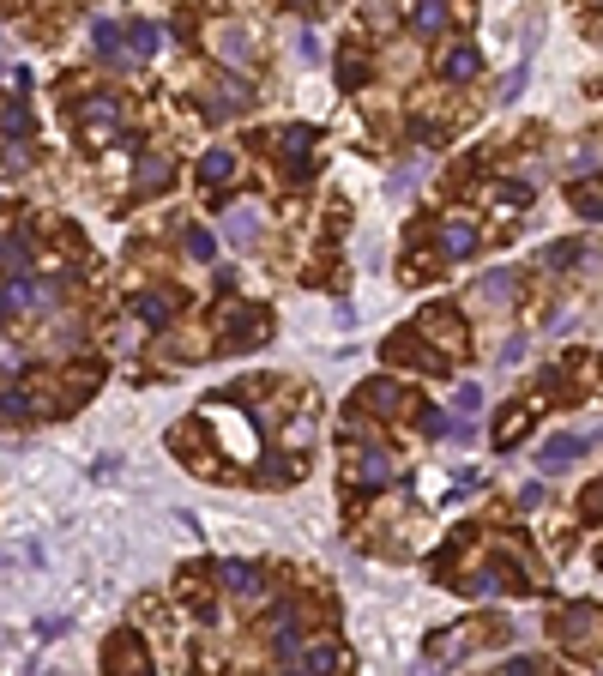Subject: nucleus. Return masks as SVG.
Here are the masks:
<instances>
[{
  "label": "nucleus",
  "mask_w": 603,
  "mask_h": 676,
  "mask_svg": "<svg viewBox=\"0 0 603 676\" xmlns=\"http://www.w3.org/2000/svg\"><path fill=\"white\" fill-rule=\"evenodd\" d=\"M224 242H230L235 254H248V248L260 242V211H254V205H235L230 218H224Z\"/></svg>",
  "instance_id": "obj_1"
},
{
  "label": "nucleus",
  "mask_w": 603,
  "mask_h": 676,
  "mask_svg": "<svg viewBox=\"0 0 603 676\" xmlns=\"http://www.w3.org/2000/svg\"><path fill=\"white\" fill-rule=\"evenodd\" d=\"M579 453H585V441H579V435H549L543 447H537V465H543V472H561V465H573Z\"/></svg>",
  "instance_id": "obj_2"
},
{
  "label": "nucleus",
  "mask_w": 603,
  "mask_h": 676,
  "mask_svg": "<svg viewBox=\"0 0 603 676\" xmlns=\"http://www.w3.org/2000/svg\"><path fill=\"white\" fill-rule=\"evenodd\" d=\"M440 254L470 260V254H477V224H465V218H447V224H440Z\"/></svg>",
  "instance_id": "obj_3"
},
{
  "label": "nucleus",
  "mask_w": 603,
  "mask_h": 676,
  "mask_svg": "<svg viewBox=\"0 0 603 676\" xmlns=\"http://www.w3.org/2000/svg\"><path fill=\"white\" fill-rule=\"evenodd\" d=\"M260 333H266V308H235V314H230V344H235V350L260 344Z\"/></svg>",
  "instance_id": "obj_4"
},
{
  "label": "nucleus",
  "mask_w": 603,
  "mask_h": 676,
  "mask_svg": "<svg viewBox=\"0 0 603 676\" xmlns=\"http://www.w3.org/2000/svg\"><path fill=\"white\" fill-rule=\"evenodd\" d=\"M399 405H404L399 380H374V387L356 393V411H374V417H386V411H399Z\"/></svg>",
  "instance_id": "obj_5"
},
{
  "label": "nucleus",
  "mask_w": 603,
  "mask_h": 676,
  "mask_svg": "<svg viewBox=\"0 0 603 676\" xmlns=\"http://www.w3.org/2000/svg\"><path fill=\"white\" fill-rule=\"evenodd\" d=\"M386 357H393V363H410V369H429V374L447 369V363H440L429 344H410V338H393V344H386Z\"/></svg>",
  "instance_id": "obj_6"
},
{
  "label": "nucleus",
  "mask_w": 603,
  "mask_h": 676,
  "mask_svg": "<svg viewBox=\"0 0 603 676\" xmlns=\"http://www.w3.org/2000/svg\"><path fill=\"white\" fill-rule=\"evenodd\" d=\"M314 139H320L314 127H284V157H290L284 169H290V181H308V164H302V151H308Z\"/></svg>",
  "instance_id": "obj_7"
},
{
  "label": "nucleus",
  "mask_w": 603,
  "mask_h": 676,
  "mask_svg": "<svg viewBox=\"0 0 603 676\" xmlns=\"http://www.w3.org/2000/svg\"><path fill=\"white\" fill-rule=\"evenodd\" d=\"M6 308H42V303H55V284H36V278H19L6 296H0Z\"/></svg>",
  "instance_id": "obj_8"
},
{
  "label": "nucleus",
  "mask_w": 603,
  "mask_h": 676,
  "mask_svg": "<svg viewBox=\"0 0 603 676\" xmlns=\"http://www.w3.org/2000/svg\"><path fill=\"white\" fill-rule=\"evenodd\" d=\"M296 646H302V622H296V610L284 604V610H278V634H271V652H278V658H296Z\"/></svg>",
  "instance_id": "obj_9"
},
{
  "label": "nucleus",
  "mask_w": 603,
  "mask_h": 676,
  "mask_svg": "<svg viewBox=\"0 0 603 676\" xmlns=\"http://www.w3.org/2000/svg\"><path fill=\"white\" fill-rule=\"evenodd\" d=\"M115 115H121V103H115V97H91V103H79V121H91V127H97V145L109 139V121H115Z\"/></svg>",
  "instance_id": "obj_10"
},
{
  "label": "nucleus",
  "mask_w": 603,
  "mask_h": 676,
  "mask_svg": "<svg viewBox=\"0 0 603 676\" xmlns=\"http://www.w3.org/2000/svg\"><path fill=\"white\" fill-rule=\"evenodd\" d=\"M230 175H235V151H205L200 157V188L218 194V181H230Z\"/></svg>",
  "instance_id": "obj_11"
},
{
  "label": "nucleus",
  "mask_w": 603,
  "mask_h": 676,
  "mask_svg": "<svg viewBox=\"0 0 603 676\" xmlns=\"http://www.w3.org/2000/svg\"><path fill=\"white\" fill-rule=\"evenodd\" d=\"M477 67H483L477 49H447L440 55V79H477Z\"/></svg>",
  "instance_id": "obj_12"
},
{
  "label": "nucleus",
  "mask_w": 603,
  "mask_h": 676,
  "mask_svg": "<svg viewBox=\"0 0 603 676\" xmlns=\"http://www.w3.org/2000/svg\"><path fill=\"white\" fill-rule=\"evenodd\" d=\"M386 477H393V459H386V453H380V447H369V453H363V459H356V483H386Z\"/></svg>",
  "instance_id": "obj_13"
},
{
  "label": "nucleus",
  "mask_w": 603,
  "mask_h": 676,
  "mask_svg": "<svg viewBox=\"0 0 603 676\" xmlns=\"http://www.w3.org/2000/svg\"><path fill=\"white\" fill-rule=\"evenodd\" d=\"M410 25L423 36H435L440 25H447V0H416V6H410Z\"/></svg>",
  "instance_id": "obj_14"
},
{
  "label": "nucleus",
  "mask_w": 603,
  "mask_h": 676,
  "mask_svg": "<svg viewBox=\"0 0 603 676\" xmlns=\"http://www.w3.org/2000/svg\"><path fill=\"white\" fill-rule=\"evenodd\" d=\"M224 586H230L235 598H260V580H254L248 562H224Z\"/></svg>",
  "instance_id": "obj_15"
},
{
  "label": "nucleus",
  "mask_w": 603,
  "mask_h": 676,
  "mask_svg": "<svg viewBox=\"0 0 603 676\" xmlns=\"http://www.w3.org/2000/svg\"><path fill=\"white\" fill-rule=\"evenodd\" d=\"M164 181H169V164H164V157H139V169H134V188H139V194H157Z\"/></svg>",
  "instance_id": "obj_16"
},
{
  "label": "nucleus",
  "mask_w": 603,
  "mask_h": 676,
  "mask_svg": "<svg viewBox=\"0 0 603 676\" xmlns=\"http://www.w3.org/2000/svg\"><path fill=\"white\" fill-rule=\"evenodd\" d=\"M302 664H308V671H338V664H344V652H338V646H308V658H302Z\"/></svg>",
  "instance_id": "obj_17"
},
{
  "label": "nucleus",
  "mask_w": 603,
  "mask_h": 676,
  "mask_svg": "<svg viewBox=\"0 0 603 676\" xmlns=\"http://www.w3.org/2000/svg\"><path fill=\"white\" fill-rule=\"evenodd\" d=\"M97 55H103V61H127V55H121V31H115V25H97Z\"/></svg>",
  "instance_id": "obj_18"
},
{
  "label": "nucleus",
  "mask_w": 603,
  "mask_h": 676,
  "mask_svg": "<svg viewBox=\"0 0 603 676\" xmlns=\"http://www.w3.org/2000/svg\"><path fill=\"white\" fill-rule=\"evenodd\" d=\"M157 42H164V31L157 25H134V55L145 61V55H157Z\"/></svg>",
  "instance_id": "obj_19"
},
{
  "label": "nucleus",
  "mask_w": 603,
  "mask_h": 676,
  "mask_svg": "<svg viewBox=\"0 0 603 676\" xmlns=\"http://www.w3.org/2000/svg\"><path fill=\"white\" fill-rule=\"evenodd\" d=\"M31 134V109L25 103H6V139H25Z\"/></svg>",
  "instance_id": "obj_20"
},
{
  "label": "nucleus",
  "mask_w": 603,
  "mask_h": 676,
  "mask_svg": "<svg viewBox=\"0 0 603 676\" xmlns=\"http://www.w3.org/2000/svg\"><path fill=\"white\" fill-rule=\"evenodd\" d=\"M139 320H151V326H164V320H169V303H164V296H139Z\"/></svg>",
  "instance_id": "obj_21"
},
{
  "label": "nucleus",
  "mask_w": 603,
  "mask_h": 676,
  "mask_svg": "<svg viewBox=\"0 0 603 676\" xmlns=\"http://www.w3.org/2000/svg\"><path fill=\"white\" fill-rule=\"evenodd\" d=\"M224 61L248 67V36H241V31H224Z\"/></svg>",
  "instance_id": "obj_22"
},
{
  "label": "nucleus",
  "mask_w": 603,
  "mask_h": 676,
  "mask_svg": "<svg viewBox=\"0 0 603 676\" xmlns=\"http://www.w3.org/2000/svg\"><path fill=\"white\" fill-rule=\"evenodd\" d=\"M356 79H363V55H344V61H338V85L356 91Z\"/></svg>",
  "instance_id": "obj_23"
},
{
  "label": "nucleus",
  "mask_w": 603,
  "mask_h": 676,
  "mask_svg": "<svg viewBox=\"0 0 603 676\" xmlns=\"http://www.w3.org/2000/svg\"><path fill=\"white\" fill-rule=\"evenodd\" d=\"M483 296H489V303L513 296V278H507V272H489V278H483Z\"/></svg>",
  "instance_id": "obj_24"
},
{
  "label": "nucleus",
  "mask_w": 603,
  "mask_h": 676,
  "mask_svg": "<svg viewBox=\"0 0 603 676\" xmlns=\"http://www.w3.org/2000/svg\"><path fill=\"white\" fill-rule=\"evenodd\" d=\"M525 79H531V67L519 61V67H513V73L501 79V103H513V97H519V85H525Z\"/></svg>",
  "instance_id": "obj_25"
},
{
  "label": "nucleus",
  "mask_w": 603,
  "mask_h": 676,
  "mask_svg": "<svg viewBox=\"0 0 603 676\" xmlns=\"http://www.w3.org/2000/svg\"><path fill=\"white\" fill-rule=\"evenodd\" d=\"M187 254H194V260H211V254H218V242L205 236V230H187Z\"/></svg>",
  "instance_id": "obj_26"
},
{
  "label": "nucleus",
  "mask_w": 603,
  "mask_h": 676,
  "mask_svg": "<svg viewBox=\"0 0 603 676\" xmlns=\"http://www.w3.org/2000/svg\"><path fill=\"white\" fill-rule=\"evenodd\" d=\"M573 205H579L585 218H603V194H592V188H573Z\"/></svg>",
  "instance_id": "obj_27"
},
{
  "label": "nucleus",
  "mask_w": 603,
  "mask_h": 676,
  "mask_svg": "<svg viewBox=\"0 0 603 676\" xmlns=\"http://www.w3.org/2000/svg\"><path fill=\"white\" fill-rule=\"evenodd\" d=\"M423 435H453V423H447V411H423Z\"/></svg>",
  "instance_id": "obj_28"
},
{
  "label": "nucleus",
  "mask_w": 603,
  "mask_h": 676,
  "mask_svg": "<svg viewBox=\"0 0 603 676\" xmlns=\"http://www.w3.org/2000/svg\"><path fill=\"white\" fill-rule=\"evenodd\" d=\"M296 55H302V61H320L326 49H320V36H314V31H302V36H296Z\"/></svg>",
  "instance_id": "obj_29"
},
{
  "label": "nucleus",
  "mask_w": 603,
  "mask_h": 676,
  "mask_svg": "<svg viewBox=\"0 0 603 676\" xmlns=\"http://www.w3.org/2000/svg\"><path fill=\"white\" fill-rule=\"evenodd\" d=\"M25 393H6V399H0V417H6V423H19V417H25Z\"/></svg>",
  "instance_id": "obj_30"
},
{
  "label": "nucleus",
  "mask_w": 603,
  "mask_h": 676,
  "mask_svg": "<svg viewBox=\"0 0 603 676\" xmlns=\"http://www.w3.org/2000/svg\"><path fill=\"white\" fill-rule=\"evenodd\" d=\"M0 266H25V242H6V236H0Z\"/></svg>",
  "instance_id": "obj_31"
},
{
  "label": "nucleus",
  "mask_w": 603,
  "mask_h": 676,
  "mask_svg": "<svg viewBox=\"0 0 603 676\" xmlns=\"http://www.w3.org/2000/svg\"><path fill=\"white\" fill-rule=\"evenodd\" d=\"M477 405H483V387H470V380H465V387H459V411H465V417H470V411H477Z\"/></svg>",
  "instance_id": "obj_32"
},
{
  "label": "nucleus",
  "mask_w": 603,
  "mask_h": 676,
  "mask_svg": "<svg viewBox=\"0 0 603 676\" xmlns=\"http://www.w3.org/2000/svg\"><path fill=\"white\" fill-rule=\"evenodd\" d=\"M543 260H549V266H573V260H579V248H549Z\"/></svg>",
  "instance_id": "obj_33"
},
{
  "label": "nucleus",
  "mask_w": 603,
  "mask_h": 676,
  "mask_svg": "<svg viewBox=\"0 0 603 676\" xmlns=\"http://www.w3.org/2000/svg\"><path fill=\"white\" fill-rule=\"evenodd\" d=\"M585 513H592V519L603 513V483H598V489H585Z\"/></svg>",
  "instance_id": "obj_34"
},
{
  "label": "nucleus",
  "mask_w": 603,
  "mask_h": 676,
  "mask_svg": "<svg viewBox=\"0 0 603 676\" xmlns=\"http://www.w3.org/2000/svg\"><path fill=\"white\" fill-rule=\"evenodd\" d=\"M0 308H6V303H0Z\"/></svg>",
  "instance_id": "obj_35"
}]
</instances>
